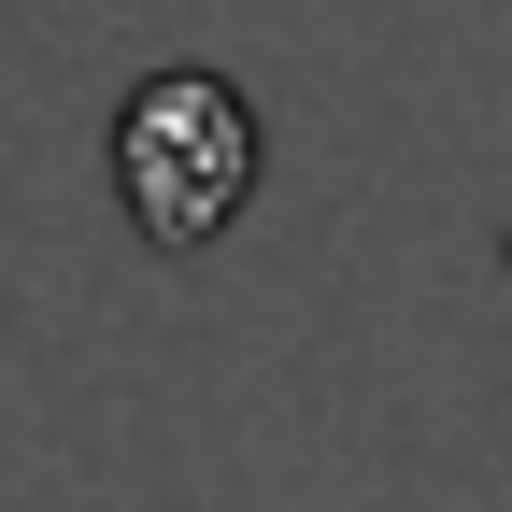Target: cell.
Wrapping results in <instances>:
<instances>
[{
  "label": "cell",
  "mask_w": 512,
  "mask_h": 512,
  "mask_svg": "<svg viewBox=\"0 0 512 512\" xmlns=\"http://www.w3.org/2000/svg\"><path fill=\"white\" fill-rule=\"evenodd\" d=\"M114 185H128V228L200 256L242 200H256V114L228 72H143L114 114Z\"/></svg>",
  "instance_id": "6da1fadb"
}]
</instances>
